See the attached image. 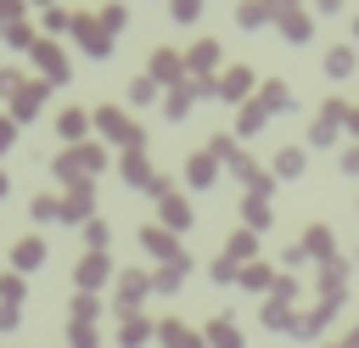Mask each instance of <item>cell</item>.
Listing matches in <instances>:
<instances>
[{"mask_svg": "<svg viewBox=\"0 0 359 348\" xmlns=\"http://www.w3.org/2000/svg\"><path fill=\"white\" fill-rule=\"evenodd\" d=\"M275 168H280V174H297V168H303V157H297V152H280V163H275Z\"/></svg>", "mask_w": 359, "mask_h": 348, "instance_id": "8992f818", "label": "cell"}, {"mask_svg": "<svg viewBox=\"0 0 359 348\" xmlns=\"http://www.w3.org/2000/svg\"><path fill=\"white\" fill-rule=\"evenodd\" d=\"M39 253H45L39 241H17V247H11V264H17V269H34V264H39Z\"/></svg>", "mask_w": 359, "mask_h": 348, "instance_id": "7a4b0ae2", "label": "cell"}, {"mask_svg": "<svg viewBox=\"0 0 359 348\" xmlns=\"http://www.w3.org/2000/svg\"><path fill=\"white\" fill-rule=\"evenodd\" d=\"M56 129L73 140V135H84V118H79V112H62V118H56Z\"/></svg>", "mask_w": 359, "mask_h": 348, "instance_id": "3957f363", "label": "cell"}, {"mask_svg": "<svg viewBox=\"0 0 359 348\" xmlns=\"http://www.w3.org/2000/svg\"><path fill=\"white\" fill-rule=\"evenodd\" d=\"M247 84H252V79H247V73H230V79H224V95H241V90H247Z\"/></svg>", "mask_w": 359, "mask_h": 348, "instance_id": "5b68a950", "label": "cell"}, {"mask_svg": "<svg viewBox=\"0 0 359 348\" xmlns=\"http://www.w3.org/2000/svg\"><path fill=\"white\" fill-rule=\"evenodd\" d=\"M174 11L180 17H196V0H174Z\"/></svg>", "mask_w": 359, "mask_h": 348, "instance_id": "52a82bcc", "label": "cell"}, {"mask_svg": "<svg viewBox=\"0 0 359 348\" xmlns=\"http://www.w3.org/2000/svg\"><path fill=\"white\" fill-rule=\"evenodd\" d=\"M213 180V163L208 157H191V185H208Z\"/></svg>", "mask_w": 359, "mask_h": 348, "instance_id": "277c9868", "label": "cell"}, {"mask_svg": "<svg viewBox=\"0 0 359 348\" xmlns=\"http://www.w3.org/2000/svg\"><path fill=\"white\" fill-rule=\"evenodd\" d=\"M95 123H101V129H107V135H118V140H135V123H129V118H123V112H101V118H95Z\"/></svg>", "mask_w": 359, "mask_h": 348, "instance_id": "6da1fadb", "label": "cell"}, {"mask_svg": "<svg viewBox=\"0 0 359 348\" xmlns=\"http://www.w3.org/2000/svg\"><path fill=\"white\" fill-rule=\"evenodd\" d=\"M6 140H11V123H6V118H0V146H6Z\"/></svg>", "mask_w": 359, "mask_h": 348, "instance_id": "ba28073f", "label": "cell"}]
</instances>
